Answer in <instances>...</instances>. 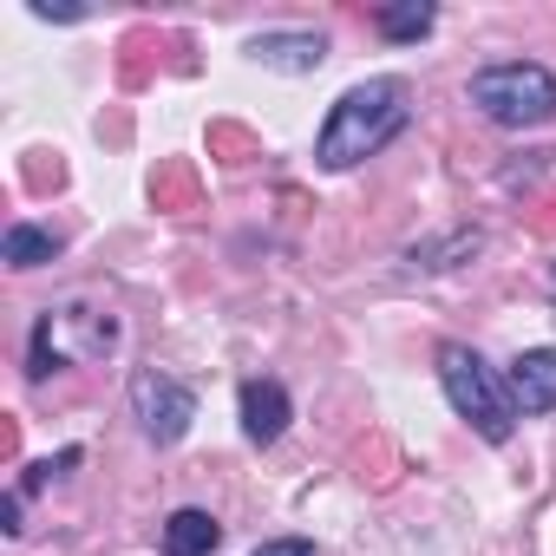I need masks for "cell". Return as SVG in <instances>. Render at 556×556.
<instances>
[{"mask_svg":"<svg viewBox=\"0 0 556 556\" xmlns=\"http://www.w3.org/2000/svg\"><path fill=\"white\" fill-rule=\"evenodd\" d=\"M255 556H315V543L308 536H282V543H262Z\"/></svg>","mask_w":556,"mask_h":556,"instance_id":"16","label":"cell"},{"mask_svg":"<svg viewBox=\"0 0 556 556\" xmlns=\"http://www.w3.org/2000/svg\"><path fill=\"white\" fill-rule=\"evenodd\" d=\"M216 543H223V530H216L210 510H170V523H164V549L170 556H210Z\"/></svg>","mask_w":556,"mask_h":556,"instance_id":"9","label":"cell"},{"mask_svg":"<svg viewBox=\"0 0 556 556\" xmlns=\"http://www.w3.org/2000/svg\"><path fill=\"white\" fill-rule=\"evenodd\" d=\"M131 413H138V426L157 439V445H177L184 432H190V419H197V393L184 387V380H170V374H131Z\"/></svg>","mask_w":556,"mask_h":556,"instance_id":"5","label":"cell"},{"mask_svg":"<svg viewBox=\"0 0 556 556\" xmlns=\"http://www.w3.org/2000/svg\"><path fill=\"white\" fill-rule=\"evenodd\" d=\"M549 289H556V275H549Z\"/></svg>","mask_w":556,"mask_h":556,"instance_id":"19","label":"cell"},{"mask_svg":"<svg viewBox=\"0 0 556 556\" xmlns=\"http://www.w3.org/2000/svg\"><path fill=\"white\" fill-rule=\"evenodd\" d=\"M471 105H478L484 118L510 125V131H530V125H549V118H556V79H549L543 66H523V60L484 66V73L471 79Z\"/></svg>","mask_w":556,"mask_h":556,"instance_id":"4","label":"cell"},{"mask_svg":"<svg viewBox=\"0 0 556 556\" xmlns=\"http://www.w3.org/2000/svg\"><path fill=\"white\" fill-rule=\"evenodd\" d=\"M112 348H118V315H112V308H92L86 295H73V302H60V308H47V315H40L27 374H34V380H47L53 367L99 361V354H112Z\"/></svg>","mask_w":556,"mask_h":556,"instance_id":"2","label":"cell"},{"mask_svg":"<svg viewBox=\"0 0 556 556\" xmlns=\"http://www.w3.org/2000/svg\"><path fill=\"white\" fill-rule=\"evenodd\" d=\"M406 99H413L406 79H367V86H354V92L328 112L315 157H321L328 170H354L361 157H380V151L406 131V118H413Z\"/></svg>","mask_w":556,"mask_h":556,"instance_id":"1","label":"cell"},{"mask_svg":"<svg viewBox=\"0 0 556 556\" xmlns=\"http://www.w3.org/2000/svg\"><path fill=\"white\" fill-rule=\"evenodd\" d=\"M439 380H445V400L458 406V419L478 432V439H491V445H504L510 439V426H517V406H510V393L497 387V374L471 354V348H439Z\"/></svg>","mask_w":556,"mask_h":556,"instance_id":"3","label":"cell"},{"mask_svg":"<svg viewBox=\"0 0 556 556\" xmlns=\"http://www.w3.org/2000/svg\"><path fill=\"white\" fill-rule=\"evenodd\" d=\"M374 21H380V34H387V40H426L439 14L426 8V0H406V8H380Z\"/></svg>","mask_w":556,"mask_h":556,"instance_id":"12","label":"cell"},{"mask_svg":"<svg viewBox=\"0 0 556 556\" xmlns=\"http://www.w3.org/2000/svg\"><path fill=\"white\" fill-rule=\"evenodd\" d=\"M151 47H157V34H125V60H118V79L125 86H144L151 79Z\"/></svg>","mask_w":556,"mask_h":556,"instance_id":"13","label":"cell"},{"mask_svg":"<svg viewBox=\"0 0 556 556\" xmlns=\"http://www.w3.org/2000/svg\"><path fill=\"white\" fill-rule=\"evenodd\" d=\"M0 255H8L14 268H40V262L60 255V236H53V229H34V223H14L8 242H0Z\"/></svg>","mask_w":556,"mask_h":556,"instance_id":"11","label":"cell"},{"mask_svg":"<svg viewBox=\"0 0 556 556\" xmlns=\"http://www.w3.org/2000/svg\"><path fill=\"white\" fill-rule=\"evenodd\" d=\"M249 53H255L262 66H275V73H315V66L328 60V40H321V34H255Z\"/></svg>","mask_w":556,"mask_h":556,"instance_id":"8","label":"cell"},{"mask_svg":"<svg viewBox=\"0 0 556 556\" xmlns=\"http://www.w3.org/2000/svg\"><path fill=\"white\" fill-rule=\"evenodd\" d=\"M151 203H157V210H170V216L197 210V170H190V164H177V157H170V164H157V170H151Z\"/></svg>","mask_w":556,"mask_h":556,"instance_id":"10","label":"cell"},{"mask_svg":"<svg viewBox=\"0 0 556 556\" xmlns=\"http://www.w3.org/2000/svg\"><path fill=\"white\" fill-rule=\"evenodd\" d=\"M0 530H8V536L27 530V523H21V491H8V504H0Z\"/></svg>","mask_w":556,"mask_h":556,"instance_id":"17","label":"cell"},{"mask_svg":"<svg viewBox=\"0 0 556 556\" xmlns=\"http://www.w3.org/2000/svg\"><path fill=\"white\" fill-rule=\"evenodd\" d=\"M510 406L517 413H549L556 406V348H530L510 361Z\"/></svg>","mask_w":556,"mask_h":556,"instance_id":"6","label":"cell"},{"mask_svg":"<svg viewBox=\"0 0 556 556\" xmlns=\"http://www.w3.org/2000/svg\"><path fill=\"white\" fill-rule=\"evenodd\" d=\"M242 432L255 445H275V439L289 432V393H282V380H249L242 387Z\"/></svg>","mask_w":556,"mask_h":556,"instance_id":"7","label":"cell"},{"mask_svg":"<svg viewBox=\"0 0 556 556\" xmlns=\"http://www.w3.org/2000/svg\"><path fill=\"white\" fill-rule=\"evenodd\" d=\"M40 21H86V8H53V0H34Z\"/></svg>","mask_w":556,"mask_h":556,"instance_id":"18","label":"cell"},{"mask_svg":"<svg viewBox=\"0 0 556 556\" xmlns=\"http://www.w3.org/2000/svg\"><path fill=\"white\" fill-rule=\"evenodd\" d=\"M210 151H216L223 164H249V157H255V131H242V125H210Z\"/></svg>","mask_w":556,"mask_h":556,"instance_id":"14","label":"cell"},{"mask_svg":"<svg viewBox=\"0 0 556 556\" xmlns=\"http://www.w3.org/2000/svg\"><path fill=\"white\" fill-rule=\"evenodd\" d=\"M60 177H66V164H60V157H34V164H27V190H53Z\"/></svg>","mask_w":556,"mask_h":556,"instance_id":"15","label":"cell"}]
</instances>
